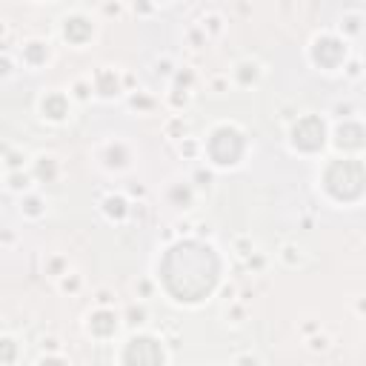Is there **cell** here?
Returning a JSON list of instances; mask_svg holds the SVG:
<instances>
[{"mask_svg":"<svg viewBox=\"0 0 366 366\" xmlns=\"http://www.w3.org/2000/svg\"><path fill=\"white\" fill-rule=\"evenodd\" d=\"M163 284L178 300H201L218 284V257L203 244L183 241L163 257Z\"/></svg>","mask_w":366,"mask_h":366,"instance_id":"1","label":"cell"},{"mask_svg":"<svg viewBox=\"0 0 366 366\" xmlns=\"http://www.w3.org/2000/svg\"><path fill=\"white\" fill-rule=\"evenodd\" d=\"M327 189L338 201H355L366 189V169L358 161H335L327 169Z\"/></svg>","mask_w":366,"mask_h":366,"instance_id":"2","label":"cell"},{"mask_svg":"<svg viewBox=\"0 0 366 366\" xmlns=\"http://www.w3.org/2000/svg\"><path fill=\"white\" fill-rule=\"evenodd\" d=\"M244 152V138L235 132V129H218L209 140V155L212 161H218L221 166H229L241 158Z\"/></svg>","mask_w":366,"mask_h":366,"instance_id":"3","label":"cell"},{"mask_svg":"<svg viewBox=\"0 0 366 366\" xmlns=\"http://www.w3.org/2000/svg\"><path fill=\"white\" fill-rule=\"evenodd\" d=\"M126 366H161L163 352L152 338H135L123 352Z\"/></svg>","mask_w":366,"mask_h":366,"instance_id":"4","label":"cell"},{"mask_svg":"<svg viewBox=\"0 0 366 366\" xmlns=\"http://www.w3.org/2000/svg\"><path fill=\"white\" fill-rule=\"evenodd\" d=\"M292 140L304 152H315V149L324 146V123H320V118L309 115L304 120H298V126L292 129Z\"/></svg>","mask_w":366,"mask_h":366,"instance_id":"5","label":"cell"},{"mask_svg":"<svg viewBox=\"0 0 366 366\" xmlns=\"http://www.w3.org/2000/svg\"><path fill=\"white\" fill-rule=\"evenodd\" d=\"M312 55H315V60L320 63V66L332 69V66H338V63L343 60V43L335 40V37H324V40L315 43V52Z\"/></svg>","mask_w":366,"mask_h":366,"instance_id":"6","label":"cell"},{"mask_svg":"<svg viewBox=\"0 0 366 366\" xmlns=\"http://www.w3.org/2000/svg\"><path fill=\"white\" fill-rule=\"evenodd\" d=\"M366 143V132L358 123H343L338 129V146L340 149H360Z\"/></svg>","mask_w":366,"mask_h":366,"instance_id":"7","label":"cell"},{"mask_svg":"<svg viewBox=\"0 0 366 366\" xmlns=\"http://www.w3.org/2000/svg\"><path fill=\"white\" fill-rule=\"evenodd\" d=\"M89 35H92V24H89V20H83V17L66 20V37H69L72 43H83Z\"/></svg>","mask_w":366,"mask_h":366,"instance_id":"8","label":"cell"},{"mask_svg":"<svg viewBox=\"0 0 366 366\" xmlns=\"http://www.w3.org/2000/svg\"><path fill=\"white\" fill-rule=\"evenodd\" d=\"M115 327H118V320L112 312H98L92 318V332H98V335H112Z\"/></svg>","mask_w":366,"mask_h":366,"instance_id":"9","label":"cell"},{"mask_svg":"<svg viewBox=\"0 0 366 366\" xmlns=\"http://www.w3.org/2000/svg\"><path fill=\"white\" fill-rule=\"evenodd\" d=\"M66 109H69V106H66V98H60V95H52V98L43 100V112H46L49 118H55V120L66 115Z\"/></svg>","mask_w":366,"mask_h":366,"instance_id":"10","label":"cell"},{"mask_svg":"<svg viewBox=\"0 0 366 366\" xmlns=\"http://www.w3.org/2000/svg\"><path fill=\"white\" fill-rule=\"evenodd\" d=\"M118 89V80L109 75V72H100V92L103 95H112Z\"/></svg>","mask_w":366,"mask_h":366,"instance_id":"11","label":"cell"},{"mask_svg":"<svg viewBox=\"0 0 366 366\" xmlns=\"http://www.w3.org/2000/svg\"><path fill=\"white\" fill-rule=\"evenodd\" d=\"M26 57H29V60H35V63H40L43 57H46V49H43L40 43H32V46L26 49Z\"/></svg>","mask_w":366,"mask_h":366,"instance_id":"12","label":"cell"},{"mask_svg":"<svg viewBox=\"0 0 366 366\" xmlns=\"http://www.w3.org/2000/svg\"><path fill=\"white\" fill-rule=\"evenodd\" d=\"M109 212L112 214H123V201H109Z\"/></svg>","mask_w":366,"mask_h":366,"instance_id":"13","label":"cell"},{"mask_svg":"<svg viewBox=\"0 0 366 366\" xmlns=\"http://www.w3.org/2000/svg\"><path fill=\"white\" fill-rule=\"evenodd\" d=\"M40 178H52V163H40Z\"/></svg>","mask_w":366,"mask_h":366,"instance_id":"14","label":"cell"},{"mask_svg":"<svg viewBox=\"0 0 366 366\" xmlns=\"http://www.w3.org/2000/svg\"><path fill=\"white\" fill-rule=\"evenodd\" d=\"M3 358H6V360H12V343H9V340L3 343Z\"/></svg>","mask_w":366,"mask_h":366,"instance_id":"15","label":"cell"},{"mask_svg":"<svg viewBox=\"0 0 366 366\" xmlns=\"http://www.w3.org/2000/svg\"><path fill=\"white\" fill-rule=\"evenodd\" d=\"M249 69H252V66H244V72H241V80H244V83H246L249 77H255V75H249Z\"/></svg>","mask_w":366,"mask_h":366,"instance_id":"16","label":"cell"},{"mask_svg":"<svg viewBox=\"0 0 366 366\" xmlns=\"http://www.w3.org/2000/svg\"><path fill=\"white\" fill-rule=\"evenodd\" d=\"M43 366H63L60 360H55V358H49V360H43Z\"/></svg>","mask_w":366,"mask_h":366,"instance_id":"17","label":"cell"}]
</instances>
